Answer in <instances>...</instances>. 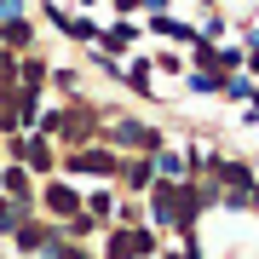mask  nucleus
Returning <instances> with one entry per match:
<instances>
[{"instance_id":"obj_1","label":"nucleus","mask_w":259,"mask_h":259,"mask_svg":"<svg viewBox=\"0 0 259 259\" xmlns=\"http://www.w3.org/2000/svg\"><path fill=\"white\" fill-rule=\"evenodd\" d=\"M150 253H156L150 231H110V242H104V259H150Z\"/></svg>"},{"instance_id":"obj_2","label":"nucleus","mask_w":259,"mask_h":259,"mask_svg":"<svg viewBox=\"0 0 259 259\" xmlns=\"http://www.w3.org/2000/svg\"><path fill=\"white\" fill-rule=\"evenodd\" d=\"M69 173H93V179H110L121 173V156H110V150H98V144H81L69 156Z\"/></svg>"},{"instance_id":"obj_3","label":"nucleus","mask_w":259,"mask_h":259,"mask_svg":"<svg viewBox=\"0 0 259 259\" xmlns=\"http://www.w3.org/2000/svg\"><path fill=\"white\" fill-rule=\"evenodd\" d=\"M12 156H18V161H29V167H35V173H52V144H47V133H29V139H23V133H18V139H12Z\"/></svg>"},{"instance_id":"obj_4","label":"nucleus","mask_w":259,"mask_h":259,"mask_svg":"<svg viewBox=\"0 0 259 259\" xmlns=\"http://www.w3.org/2000/svg\"><path fill=\"white\" fill-rule=\"evenodd\" d=\"M0 196H6V202H18L23 213L35 207V185H29V173H23V167H6V173H0Z\"/></svg>"},{"instance_id":"obj_5","label":"nucleus","mask_w":259,"mask_h":259,"mask_svg":"<svg viewBox=\"0 0 259 259\" xmlns=\"http://www.w3.org/2000/svg\"><path fill=\"white\" fill-rule=\"evenodd\" d=\"M40 202H47L52 219H75V213H81V196H75V185H47V196H40Z\"/></svg>"},{"instance_id":"obj_6","label":"nucleus","mask_w":259,"mask_h":259,"mask_svg":"<svg viewBox=\"0 0 259 259\" xmlns=\"http://www.w3.org/2000/svg\"><path fill=\"white\" fill-rule=\"evenodd\" d=\"M115 139H121V144H144V150H161V133H150L144 121H115Z\"/></svg>"},{"instance_id":"obj_7","label":"nucleus","mask_w":259,"mask_h":259,"mask_svg":"<svg viewBox=\"0 0 259 259\" xmlns=\"http://www.w3.org/2000/svg\"><path fill=\"white\" fill-rule=\"evenodd\" d=\"M133 40H139V29H133V23H115V29H98V47L110 52V58H115V52H127Z\"/></svg>"},{"instance_id":"obj_8","label":"nucleus","mask_w":259,"mask_h":259,"mask_svg":"<svg viewBox=\"0 0 259 259\" xmlns=\"http://www.w3.org/2000/svg\"><path fill=\"white\" fill-rule=\"evenodd\" d=\"M52 23L64 29L69 40H98V23H93V18H69V12H52Z\"/></svg>"},{"instance_id":"obj_9","label":"nucleus","mask_w":259,"mask_h":259,"mask_svg":"<svg viewBox=\"0 0 259 259\" xmlns=\"http://www.w3.org/2000/svg\"><path fill=\"white\" fill-rule=\"evenodd\" d=\"M12 236H18V248H35V253H40V248L52 242V231H47V225H29V219H23V225H18Z\"/></svg>"},{"instance_id":"obj_10","label":"nucleus","mask_w":259,"mask_h":259,"mask_svg":"<svg viewBox=\"0 0 259 259\" xmlns=\"http://www.w3.org/2000/svg\"><path fill=\"white\" fill-rule=\"evenodd\" d=\"M18 81H23V93H40V81H47V64H40V58L18 64Z\"/></svg>"},{"instance_id":"obj_11","label":"nucleus","mask_w":259,"mask_h":259,"mask_svg":"<svg viewBox=\"0 0 259 259\" xmlns=\"http://www.w3.org/2000/svg\"><path fill=\"white\" fill-rule=\"evenodd\" d=\"M156 173H167V179H185V156H173V150H156Z\"/></svg>"},{"instance_id":"obj_12","label":"nucleus","mask_w":259,"mask_h":259,"mask_svg":"<svg viewBox=\"0 0 259 259\" xmlns=\"http://www.w3.org/2000/svg\"><path fill=\"white\" fill-rule=\"evenodd\" d=\"M0 40H6V47H29V18H6Z\"/></svg>"},{"instance_id":"obj_13","label":"nucleus","mask_w":259,"mask_h":259,"mask_svg":"<svg viewBox=\"0 0 259 259\" xmlns=\"http://www.w3.org/2000/svg\"><path fill=\"white\" fill-rule=\"evenodd\" d=\"M150 29H156V35H173V40H202V35H196V29L173 23V18H150Z\"/></svg>"},{"instance_id":"obj_14","label":"nucleus","mask_w":259,"mask_h":259,"mask_svg":"<svg viewBox=\"0 0 259 259\" xmlns=\"http://www.w3.org/2000/svg\"><path fill=\"white\" fill-rule=\"evenodd\" d=\"M127 87H133V93H150V64H144V58L127 64Z\"/></svg>"},{"instance_id":"obj_15","label":"nucleus","mask_w":259,"mask_h":259,"mask_svg":"<svg viewBox=\"0 0 259 259\" xmlns=\"http://www.w3.org/2000/svg\"><path fill=\"white\" fill-rule=\"evenodd\" d=\"M23 219H29V213H23L18 202H6V196H0V231H18Z\"/></svg>"},{"instance_id":"obj_16","label":"nucleus","mask_w":259,"mask_h":259,"mask_svg":"<svg viewBox=\"0 0 259 259\" xmlns=\"http://www.w3.org/2000/svg\"><path fill=\"white\" fill-rule=\"evenodd\" d=\"M190 87H196V93H219L225 75H219V69H196V75H190Z\"/></svg>"},{"instance_id":"obj_17","label":"nucleus","mask_w":259,"mask_h":259,"mask_svg":"<svg viewBox=\"0 0 259 259\" xmlns=\"http://www.w3.org/2000/svg\"><path fill=\"white\" fill-rule=\"evenodd\" d=\"M110 190H98V196H87V219H110Z\"/></svg>"},{"instance_id":"obj_18","label":"nucleus","mask_w":259,"mask_h":259,"mask_svg":"<svg viewBox=\"0 0 259 259\" xmlns=\"http://www.w3.org/2000/svg\"><path fill=\"white\" fill-rule=\"evenodd\" d=\"M150 179H156V161H133L127 167V185H150Z\"/></svg>"},{"instance_id":"obj_19","label":"nucleus","mask_w":259,"mask_h":259,"mask_svg":"<svg viewBox=\"0 0 259 259\" xmlns=\"http://www.w3.org/2000/svg\"><path fill=\"white\" fill-rule=\"evenodd\" d=\"M40 253H47V259H87L81 248H64V242H58V236H52V242H47V248H40Z\"/></svg>"},{"instance_id":"obj_20","label":"nucleus","mask_w":259,"mask_h":259,"mask_svg":"<svg viewBox=\"0 0 259 259\" xmlns=\"http://www.w3.org/2000/svg\"><path fill=\"white\" fill-rule=\"evenodd\" d=\"M144 6H150V12H167V0H144Z\"/></svg>"},{"instance_id":"obj_21","label":"nucleus","mask_w":259,"mask_h":259,"mask_svg":"<svg viewBox=\"0 0 259 259\" xmlns=\"http://www.w3.org/2000/svg\"><path fill=\"white\" fill-rule=\"evenodd\" d=\"M173 259H196V248H190V242H185V253H173Z\"/></svg>"},{"instance_id":"obj_22","label":"nucleus","mask_w":259,"mask_h":259,"mask_svg":"<svg viewBox=\"0 0 259 259\" xmlns=\"http://www.w3.org/2000/svg\"><path fill=\"white\" fill-rule=\"evenodd\" d=\"M202 6H213V0H202Z\"/></svg>"}]
</instances>
